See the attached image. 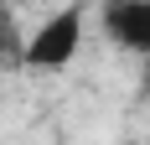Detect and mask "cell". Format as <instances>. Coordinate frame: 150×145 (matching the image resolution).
Instances as JSON below:
<instances>
[{"label": "cell", "instance_id": "6da1fadb", "mask_svg": "<svg viewBox=\"0 0 150 145\" xmlns=\"http://www.w3.org/2000/svg\"><path fill=\"white\" fill-rule=\"evenodd\" d=\"M83 36H88V5L83 0H67L52 16L36 21V31H26V57L21 72H67L83 52Z\"/></svg>", "mask_w": 150, "mask_h": 145}, {"label": "cell", "instance_id": "277c9868", "mask_svg": "<svg viewBox=\"0 0 150 145\" xmlns=\"http://www.w3.org/2000/svg\"><path fill=\"white\" fill-rule=\"evenodd\" d=\"M140 93L150 99V62H145V78H140Z\"/></svg>", "mask_w": 150, "mask_h": 145}, {"label": "cell", "instance_id": "7a4b0ae2", "mask_svg": "<svg viewBox=\"0 0 150 145\" xmlns=\"http://www.w3.org/2000/svg\"><path fill=\"white\" fill-rule=\"evenodd\" d=\"M98 31L109 47L150 62V0H98Z\"/></svg>", "mask_w": 150, "mask_h": 145}, {"label": "cell", "instance_id": "3957f363", "mask_svg": "<svg viewBox=\"0 0 150 145\" xmlns=\"http://www.w3.org/2000/svg\"><path fill=\"white\" fill-rule=\"evenodd\" d=\"M21 57H26V31L16 21V0H0V68L21 72Z\"/></svg>", "mask_w": 150, "mask_h": 145}]
</instances>
